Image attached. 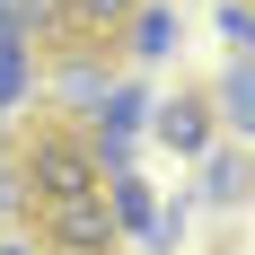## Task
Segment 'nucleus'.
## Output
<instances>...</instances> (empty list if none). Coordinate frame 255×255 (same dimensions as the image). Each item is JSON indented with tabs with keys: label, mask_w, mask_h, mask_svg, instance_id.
I'll return each instance as SVG.
<instances>
[{
	"label": "nucleus",
	"mask_w": 255,
	"mask_h": 255,
	"mask_svg": "<svg viewBox=\"0 0 255 255\" xmlns=\"http://www.w3.org/2000/svg\"><path fill=\"white\" fill-rule=\"evenodd\" d=\"M141 0H62V18H71V35H115V26L132 18Z\"/></svg>",
	"instance_id": "9d476101"
},
{
	"label": "nucleus",
	"mask_w": 255,
	"mask_h": 255,
	"mask_svg": "<svg viewBox=\"0 0 255 255\" xmlns=\"http://www.w3.org/2000/svg\"><path fill=\"white\" fill-rule=\"evenodd\" d=\"M106 88H115V53H106V44H88V53L71 44L62 62H53V106H62L71 124H88V115H97Z\"/></svg>",
	"instance_id": "7ed1b4c3"
},
{
	"label": "nucleus",
	"mask_w": 255,
	"mask_h": 255,
	"mask_svg": "<svg viewBox=\"0 0 255 255\" xmlns=\"http://www.w3.org/2000/svg\"><path fill=\"white\" fill-rule=\"evenodd\" d=\"M26 88H35V62H26V44H9L0 53V124L26 106Z\"/></svg>",
	"instance_id": "f8f14e48"
},
{
	"label": "nucleus",
	"mask_w": 255,
	"mask_h": 255,
	"mask_svg": "<svg viewBox=\"0 0 255 255\" xmlns=\"http://www.w3.org/2000/svg\"><path fill=\"white\" fill-rule=\"evenodd\" d=\"M150 132H158V141H167L176 158H203V150H211V97H203V88L150 97Z\"/></svg>",
	"instance_id": "39448f33"
},
{
	"label": "nucleus",
	"mask_w": 255,
	"mask_h": 255,
	"mask_svg": "<svg viewBox=\"0 0 255 255\" xmlns=\"http://www.w3.org/2000/svg\"><path fill=\"white\" fill-rule=\"evenodd\" d=\"M203 203H220V211H238V203H247V141L203 150Z\"/></svg>",
	"instance_id": "0eeeda50"
},
{
	"label": "nucleus",
	"mask_w": 255,
	"mask_h": 255,
	"mask_svg": "<svg viewBox=\"0 0 255 255\" xmlns=\"http://www.w3.org/2000/svg\"><path fill=\"white\" fill-rule=\"evenodd\" d=\"M9 9H18V35H26V44H53V35H71L62 0H9Z\"/></svg>",
	"instance_id": "9b49d317"
},
{
	"label": "nucleus",
	"mask_w": 255,
	"mask_h": 255,
	"mask_svg": "<svg viewBox=\"0 0 255 255\" xmlns=\"http://www.w3.org/2000/svg\"><path fill=\"white\" fill-rule=\"evenodd\" d=\"M0 255H44V247H35V238H9V247H0Z\"/></svg>",
	"instance_id": "2eb2a0df"
},
{
	"label": "nucleus",
	"mask_w": 255,
	"mask_h": 255,
	"mask_svg": "<svg viewBox=\"0 0 255 255\" xmlns=\"http://www.w3.org/2000/svg\"><path fill=\"white\" fill-rule=\"evenodd\" d=\"M9 44H26V35H18V9L0 0V53H9Z\"/></svg>",
	"instance_id": "4468645a"
},
{
	"label": "nucleus",
	"mask_w": 255,
	"mask_h": 255,
	"mask_svg": "<svg viewBox=\"0 0 255 255\" xmlns=\"http://www.w3.org/2000/svg\"><path fill=\"white\" fill-rule=\"evenodd\" d=\"M211 97V115H229V132H247V115H255V71H247V53L229 62V79L220 88H203Z\"/></svg>",
	"instance_id": "1a4fd4ad"
},
{
	"label": "nucleus",
	"mask_w": 255,
	"mask_h": 255,
	"mask_svg": "<svg viewBox=\"0 0 255 255\" xmlns=\"http://www.w3.org/2000/svg\"><path fill=\"white\" fill-rule=\"evenodd\" d=\"M88 124H97V132H124V141H132V132L150 124V88H124V79H115V88H106V106L88 115Z\"/></svg>",
	"instance_id": "6e6552de"
},
{
	"label": "nucleus",
	"mask_w": 255,
	"mask_h": 255,
	"mask_svg": "<svg viewBox=\"0 0 255 255\" xmlns=\"http://www.w3.org/2000/svg\"><path fill=\"white\" fill-rule=\"evenodd\" d=\"M97 203H106V220H115V238H150V255H158V247H176V220L158 211V194L141 185V167L97 176Z\"/></svg>",
	"instance_id": "f03ea898"
},
{
	"label": "nucleus",
	"mask_w": 255,
	"mask_h": 255,
	"mask_svg": "<svg viewBox=\"0 0 255 255\" xmlns=\"http://www.w3.org/2000/svg\"><path fill=\"white\" fill-rule=\"evenodd\" d=\"M18 176H26V203H71V194H97V158H88V132L62 115V124L26 132L18 150Z\"/></svg>",
	"instance_id": "f257e3e1"
},
{
	"label": "nucleus",
	"mask_w": 255,
	"mask_h": 255,
	"mask_svg": "<svg viewBox=\"0 0 255 255\" xmlns=\"http://www.w3.org/2000/svg\"><path fill=\"white\" fill-rule=\"evenodd\" d=\"M0 211H26V176H18V150H9V132H0Z\"/></svg>",
	"instance_id": "ddd939ff"
},
{
	"label": "nucleus",
	"mask_w": 255,
	"mask_h": 255,
	"mask_svg": "<svg viewBox=\"0 0 255 255\" xmlns=\"http://www.w3.org/2000/svg\"><path fill=\"white\" fill-rule=\"evenodd\" d=\"M115 53H124V62H167V53H176V9L141 0V9L115 26Z\"/></svg>",
	"instance_id": "423d86ee"
},
{
	"label": "nucleus",
	"mask_w": 255,
	"mask_h": 255,
	"mask_svg": "<svg viewBox=\"0 0 255 255\" xmlns=\"http://www.w3.org/2000/svg\"><path fill=\"white\" fill-rule=\"evenodd\" d=\"M44 255H97L115 247V220H106L97 194H71V203H44V238H35Z\"/></svg>",
	"instance_id": "20e7f679"
},
{
	"label": "nucleus",
	"mask_w": 255,
	"mask_h": 255,
	"mask_svg": "<svg viewBox=\"0 0 255 255\" xmlns=\"http://www.w3.org/2000/svg\"><path fill=\"white\" fill-rule=\"evenodd\" d=\"M97 255H106V247H97Z\"/></svg>",
	"instance_id": "dca6fc26"
}]
</instances>
